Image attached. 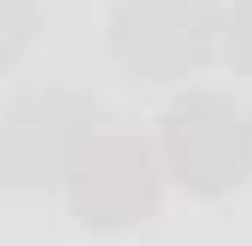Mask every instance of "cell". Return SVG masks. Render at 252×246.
Returning a JSON list of instances; mask_svg holds the SVG:
<instances>
[{
    "label": "cell",
    "mask_w": 252,
    "mask_h": 246,
    "mask_svg": "<svg viewBox=\"0 0 252 246\" xmlns=\"http://www.w3.org/2000/svg\"><path fill=\"white\" fill-rule=\"evenodd\" d=\"M229 59L252 70V0H235L229 6Z\"/></svg>",
    "instance_id": "8992f818"
},
{
    "label": "cell",
    "mask_w": 252,
    "mask_h": 246,
    "mask_svg": "<svg viewBox=\"0 0 252 246\" xmlns=\"http://www.w3.org/2000/svg\"><path fill=\"white\" fill-rule=\"evenodd\" d=\"M164 158L193 193H223L252 164V123L223 94H188L164 112Z\"/></svg>",
    "instance_id": "6da1fadb"
},
{
    "label": "cell",
    "mask_w": 252,
    "mask_h": 246,
    "mask_svg": "<svg viewBox=\"0 0 252 246\" xmlns=\"http://www.w3.org/2000/svg\"><path fill=\"white\" fill-rule=\"evenodd\" d=\"M211 0H118L112 47L141 82H170L205 59L211 47Z\"/></svg>",
    "instance_id": "7a4b0ae2"
},
{
    "label": "cell",
    "mask_w": 252,
    "mask_h": 246,
    "mask_svg": "<svg viewBox=\"0 0 252 246\" xmlns=\"http://www.w3.org/2000/svg\"><path fill=\"white\" fill-rule=\"evenodd\" d=\"M30 41V0H0V64H12Z\"/></svg>",
    "instance_id": "5b68a950"
},
{
    "label": "cell",
    "mask_w": 252,
    "mask_h": 246,
    "mask_svg": "<svg viewBox=\"0 0 252 246\" xmlns=\"http://www.w3.org/2000/svg\"><path fill=\"white\" fill-rule=\"evenodd\" d=\"M70 199L76 217L94 229H118V223H141L158 205V164L141 141H88L70 164Z\"/></svg>",
    "instance_id": "3957f363"
},
{
    "label": "cell",
    "mask_w": 252,
    "mask_h": 246,
    "mask_svg": "<svg viewBox=\"0 0 252 246\" xmlns=\"http://www.w3.org/2000/svg\"><path fill=\"white\" fill-rule=\"evenodd\" d=\"M76 123H88V112L70 94H35L12 106V118L0 123V176L12 187H41L70 170L76 153L88 147Z\"/></svg>",
    "instance_id": "277c9868"
}]
</instances>
